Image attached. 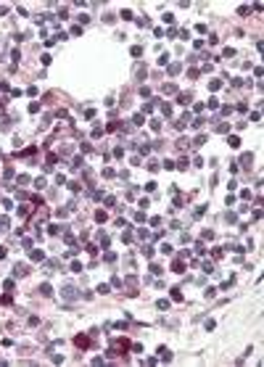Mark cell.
<instances>
[{"label": "cell", "instance_id": "8992f818", "mask_svg": "<svg viewBox=\"0 0 264 367\" xmlns=\"http://www.w3.org/2000/svg\"><path fill=\"white\" fill-rule=\"evenodd\" d=\"M72 272H82V264H79V262H72Z\"/></svg>", "mask_w": 264, "mask_h": 367}, {"label": "cell", "instance_id": "6da1fadb", "mask_svg": "<svg viewBox=\"0 0 264 367\" xmlns=\"http://www.w3.org/2000/svg\"><path fill=\"white\" fill-rule=\"evenodd\" d=\"M251 161H254V153H243L240 156V164L243 166H251Z\"/></svg>", "mask_w": 264, "mask_h": 367}, {"label": "cell", "instance_id": "277c9868", "mask_svg": "<svg viewBox=\"0 0 264 367\" xmlns=\"http://www.w3.org/2000/svg\"><path fill=\"white\" fill-rule=\"evenodd\" d=\"M40 291H42V296H50V293H53V291H50V285H48V283H45V285H40Z\"/></svg>", "mask_w": 264, "mask_h": 367}, {"label": "cell", "instance_id": "3957f363", "mask_svg": "<svg viewBox=\"0 0 264 367\" xmlns=\"http://www.w3.org/2000/svg\"><path fill=\"white\" fill-rule=\"evenodd\" d=\"M64 296H66V299H77V291H74V288H66Z\"/></svg>", "mask_w": 264, "mask_h": 367}, {"label": "cell", "instance_id": "7a4b0ae2", "mask_svg": "<svg viewBox=\"0 0 264 367\" xmlns=\"http://www.w3.org/2000/svg\"><path fill=\"white\" fill-rule=\"evenodd\" d=\"M227 143H230V148H238V145H240V138H235V135H230V138H227Z\"/></svg>", "mask_w": 264, "mask_h": 367}, {"label": "cell", "instance_id": "5b68a950", "mask_svg": "<svg viewBox=\"0 0 264 367\" xmlns=\"http://www.w3.org/2000/svg\"><path fill=\"white\" fill-rule=\"evenodd\" d=\"M87 343H90V341H87L85 335H79V338H77V346H87Z\"/></svg>", "mask_w": 264, "mask_h": 367}]
</instances>
